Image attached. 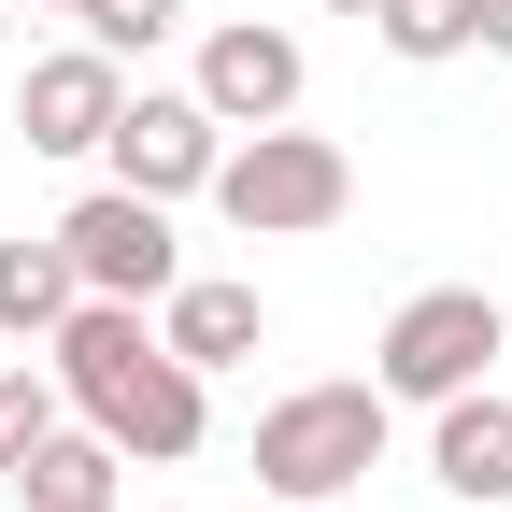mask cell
Here are the masks:
<instances>
[{
  "label": "cell",
  "instance_id": "obj_16",
  "mask_svg": "<svg viewBox=\"0 0 512 512\" xmlns=\"http://www.w3.org/2000/svg\"><path fill=\"white\" fill-rule=\"evenodd\" d=\"M484 57H512V0H484Z\"/></svg>",
  "mask_w": 512,
  "mask_h": 512
},
{
  "label": "cell",
  "instance_id": "obj_8",
  "mask_svg": "<svg viewBox=\"0 0 512 512\" xmlns=\"http://www.w3.org/2000/svg\"><path fill=\"white\" fill-rule=\"evenodd\" d=\"M299 86H313L299 29H271V15L200 29V100H214V128H285V114H299Z\"/></svg>",
  "mask_w": 512,
  "mask_h": 512
},
{
  "label": "cell",
  "instance_id": "obj_3",
  "mask_svg": "<svg viewBox=\"0 0 512 512\" xmlns=\"http://www.w3.org/2000/svg\"><path fill=\"white\" fill-rule=\"evenodd\" d=\"M384 427H399L384 384H285V399L256 413V484H271L285 512L299 498H356L384 470Z\"/></svg>",
  "mask_w": 512,
  "mask_h": 512
},
{
  "label": "cell",
  "instance_id": "obj_5",
  "mask_svg": "<svg viewBox=\"0 0 512 512\" xmlns=\"http://www.w3.org/2000/svg\"><path fill=\"white\" fill-rule=\"evenodd\" d=\"M100 157L114 185H143V200H214V157H228V128L200 86H128L114 128H100Z\"/></svg>",
  "mask_w": 512,
  "mask_h": 512
},
{
  "label": "cell",
  "instance_id": "obj_13",
  "mask_svg": "<svg viewBox=\"0 0 512 512\" xmlns=\"http://www.w3.org/2000/svg\"><path fill=\"white\" fill-rule=\"evenodd\" d=\"M370 43L441 72V57H484V0H370Z\"/></svg>",
  "mask_w": 512,
  "mask_h": 512
},
{
  "label": "cell",
  "instance_id": "obj_2",
  "mask_svg": "<svg viewBox=\"0 0 512 512\" xmlns=\"http://www.w3.org/2000/svg\"><path fill=\"white\" fill-rule=\"evenodd\" d=\"M214 214L242 242H313V228H342L356 214V157L328 143V128H228V157H214Z\"/></svg>",
  "mask_w": 512,
  "mask_h": 512
},
{
  "label": "cell",
  "instance_id": "obj_10",
  "mask_svg": "<svg viewBox=\"0 0 512 512\" xmlns=\"http://www.w3.org/2000/svg\"><path fill=\"white\" fill-rule=\"evenodd\" d=\"M157 342H171L185 370H242L256 342H271V299H256V285H228V271H185V285L157 299Z\"/></svg>",
  "mask_w": 512,
  "mask_h": 512
},
{
  "label": "cell",
  "instance_id": "obj_18",
  "mask_svg": "<svg viewBox=\"0 0 512 512\" xmlns=\"http://www.w3.org/2000/svg\"><path fill=\"white\" fill-rule=\"evenodd\" d=\"M299 512H356V498H299Z\"/></svg>",
  "mask_w": 512,
  "mask_h": 512
},
{
  "label": "cell",
  "instance_id": "obj_11",
  "mask_svg": "<svg viewBox=\"0 0 512 512\" xmlns=\"http://www.w3.org/2000/svg\"><path fill=\"white\" fill-rule=\"evenodd\" d=\"M114 470H128V441H100L86 413H57L29 456H15V498H29V512H100V498H114Z\"/></svg>",
  "mask_w": 512,
  "mask_h": 512
},
{
  "label": "cell",
  "instance_id": "obj_6",
  "mask_svg": "<svg viewBox=\"0 0 512 512\" xmlns=\"http://www.w3.org/2000/svg\"><path fill=\"white\" fill-rule=\"evenodd\" d=\"M57 242H72L86 299H171L185 285V242H171V200H143V185H86L72 214H57Z\"/></svg>",
  "mask_w": 512,
  "mask_h": 512
},
{
  "label": "cell",
  "instance_id": "obj_12",
  "mask_svg": "<svg viewBox=\"0 0 512 512\" xmlns=\"http://www.w3.org/2000/svg\"><path fill=\"white\" fill-rule=\"evenodd\" d=\"M72 299H86V271H72L57 228H43V242H0V342H43Z\"/></svg>",
  "mask_w": 512,
  "mask_h": 512
},
{
  "label": "cell",
  "instance_id": "obj_7",
  "mask_svg": "<svg viewBox=\"0 0 512 512\" xmlns=\"http://www.w3.org/2000/svg\"><path fill=\"white\" fill-rule=\"evenodd\" d=\"M114 100H128V57H100L86 29H72V43H43L29 72H15V128H29V157H100Z\"/></svg>",
  "mask_w": 512,
  "mask_h": 512
},
{
  "label": "cell",
  "instance_id": "obj_20",
  "mask_svg": "<svg viewBox=\"0 0 512 512\" xmlns=\"http://www.w3.org/2000/svg\"><path fill=\"white\" fill-rule=\"evenodd\" d=\"M100 512H114V498H100Z\"/></svg>",
  "mask_w": 512,
  "mask_h": 512
},
{
  "label": "cell",
  "instance_id": "obj_9",
  "mask_svg": "<svg viewBox=\"0 0 512 512\" xmlns=\"http://www.w3.org/2000/svg\"><path fill=\"white\" fill-rule=\"evenodd\" d=\"M427 470H441L456 512H512V399H498V384L427 399Z\"/></svg>",
  "mask_w": 512,
  "mask_h": 512
},
{
  "label": "cell",
  "instance_id": "obj_15",
  "mask_svg": "<svg viewBox=\"0 0 512 512\" xmlns=\"http://www.w3.org/2000/svg\"><path fill=\"white\" fill-rule=\"evenodd\" d=\"M171 29H185V0H86V43L100 57H157Z\"/></svg>",
  "mask_w": 512,
  "mask_h": 512
},
{
  "label": "cell",
  "instance_id": "obj_17",
  "mask_svg": "<svg viewBox=\"0 0 512 512\" xmlns=\"http://www.w3.org/2000/svg\"><path fill=\"white\" fill-rule=\"evenodd\" d=\"M43 15H72V29H86V0H43Z\"/></svg>",
  "mask_w": 512,
  "mask_h": 512
},
{
  "label": "cell",
  "instance_id": "obj_1",
  "mask_svg": "<svg viewBox=\"0 0 512 512\" xmlns=\"http://www.w3.org/2000/svg\"><path fill=\"white\" fill-rule=\"evenodd\" d=\"M43 370H57V399H72L100 441H128V470H185L214 441V370H185L157 342V299H72L43 328Z\"/></svg>",
  "mask_w": 512,
  "mask_h": 512
},
{
  "label": "cell",
  "instance_id": "obj_4",
  "mask_svg": "<svg viewBox=\"0 0 512 512\" xmlns=\"http://www.w3.org/2000/svg\"><path fill=\"white\" fill-rule=\"evenodd\" d=\"M498 356H512V313L484 285H413L384 313V342H370V384L427 413V399H456V384H498Z\"/></svg>",
  "mask_w": 512,
  "mask_h": 512
},
{
  "label": "cell",
  "instance_id": "obj_19",
  "mask_svg": "<svg viewBox=\"0 0 512 512\" xmlns=\"http://www.w3.org/2000/svg\"><path fill=\"white\" fill-rule=\"evenodd\" d=\"M328 15H370V0H328Z\"/></svg>",
  "mask_w": 512,
  "mask_h": 512
},
{
  "label": "cell",
  "instance_id": "obj_14",
  "mask_svg": "<svg viewBox=\"0 0 512 512\" xmlns=\"http://www.w3.org/2000/svg\"><path fill=\"white\" fill-rule=\"evenodd\" d=\"M57 413H72V399H57V370H43V356H0V470H15Z\"/></svg>",
  "mask_w": 512,
  "mask_h": 512
}]
</instances>
